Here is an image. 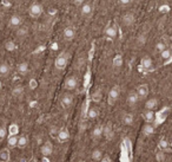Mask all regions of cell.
<instances>
[{
    "label": "cell",
    "instance_id": "cell-1",
    "mask_svg": "<svg viewBox=\"0 0 172 162\" xmlns=\"http://www.w3.org/2000/svg\"><path fill=\"white\" fill-rule=\"evenodd\" d=\"M43 5L39 2H33L29 8V14L32 18H39L43 14Z\"/></svg>",
    "mask_w": 172,
    "mask_h": 162
},
{
    "label": "cell",
    "instance_id": "cell-2",
    "mask_svg": "<svg viewBox=\"0 0 172 162\" xmlns=\"http://www.w3.org/2000/svg\"><path fill=\"white\" fill-rule=\"evenodd\" d=\"M54 66L57 68L58 70H64L65 68L67 66V56L66 53H60L59 56L56 58L54 60Z\"/></svg>",
    "mask_w": 172,
    "mask_h": 162
},
{
    "label": "cell",
    "instance_id": "cell-3",
    "mask_svg": "<svg viewBox=\"0 0 172 162\" xmlns=\"http://www.w3.org/2000/svg\"><path fill=\"white\" fill-rule=\"evenodd\" d=\"M119 95H120V89L118 86H113L108 92V104L113 106L117 102V99L119 98Z\"/></svg>",
    "mask_w": 172,
    "mask_h": 162
},
{
    "label": "cell",
    "instance_id": "cell-4",
    "mask_svg": "<svg viewBox=\"0 0 172 162\" xmlns=\"http://www.w3.org/2000/svg\"><path fill=\"white\" fill-rule=\"evenodd\" d=\"M78 85V79L74 76H70L65 79L64 82V88L66 90H74Z\"/></svg>",
    "mask_w": 172,
    "mask_h": 162
},
{
    "label": "cell",
    "instance_id": "cell-5",
    "mask_svg": "<svg viewBox=\"0 0 172 162\" xmlns=\"http://www.w3.org/2000/svg\"><path fill=\"white\" fill-rule=\"evenodd\" d=\"M40 153L43 154V156L45 157H49V156L53 153V144L51 143L50 141H46L44 142L40 147Z\"/></svg>",
    "mask_w": 172,
    "mask_h": 162
},
{
    "label": "cell",
    "instance_id": "cell-6",
    "mask_svg": "<svg viewBox=\"0 0 172 162\" xmlns=\"http://www.w3.org/2000/svg\"><path fill=\"white\" fill-rule=\"evenodd\" d=\"M22 18L18 15V14H13L11 18H10V20H8V27L11 28H18L22 26Z\"/></svg>",
    "mask_w": 172,
    "mask_h": 162
},
{
    "label": "cell",
    "instance_id": "cell-7",
    "mask_svg": "<svg viewBox=\"0 0 172 162\" xmlns=\"http://www.w3.org/2000/svg\"><path fill=\"white\" fill-rule=\"evenodd\" d=\"M122 21L123 24L125 25V26H131V25H133L135 24V21H136V17H135V14L129 12V13H125L123 15L122 18Z\"/></svg>",
    "mask_w": 172,
    "mask_h": 162
},
{
    "label": "cell",
    "instance_id": "cell-8",
    "mask_svg": "<svg viewBox=\"0 0 172 162\" xmlns=\"http://www.w3.org/2000/svg\"><path fill=\"white\" fill-rule=\"evenodd\" d=\"M136 92H137V95H138V97H139V99L146 98L147 95H149V86H147L146 84L139 85V86L137 88Z\"/></svg>",
    "mask_w": 172,
    "mask_h": 162
},
{
    "label": "cell",
    "instance_id": "cell-9",
    "mask_svg": "<svg viewBox=\"0 0 172 162\" xmlns=\"http://www.w3.org/2000/svg\"><path fill=\"white\" fill-rule=\"evenodd\" d=\"M140 65L144 70H151L153 68V62L149 56H145L140 59Z\"/></svg>",
    "mask_w": 172,
    "mask_h": 162
},
{
    "label": "cell",
    "instance_id": "cell-10",
    "mask_svg": "<svg viewBox=\"0 0 172 162\" xmlns=\"http://www.w3.org/2000/svg\"><path fill=\"white\" fill-rule=\"evenodd\" d=\"M60 102H61V104H63L64 108H70L73 104V96H72L71 93H65V95H63Z\"/></svg>",
    "mask_w": 172,
    "mask_h": 162
},
{
    "label": "cell",
    "instance_id": "cell-11",
    "mask_svg": "<svg viewBox=\"0 0 172 162\" xmlns=\"http://www.w3.org/2000/svg\"><path fill=\"white\" fill-rule=\"evenodd\" d=\"M113 129H112V124L111 123H108L105 127H104V130H103V136H105L106 140H112L113 137Z\"/></svg>",
    "mask_w": 172,
    "mask_h": 162
},
{
    "label": "cell",
    "instance_id": "cell-12",
    "mask_svg": "<svg viewBox=\"0 0 172 162\" xmlns=\"http://www.w3.org/2000/svg\"><path fill=\"white\" fill-rule=\"evenodd\" d=\"M92 11H93V7H92V5H91L90 2H86V4L84 2V4L81 5V10H80L81 15H84V17H88V15H91Z\"/></svg>",
    "mask_w": 172,
    "mask_h": 162
},
{
    "label": "cell",
    "instance_id": "cell-13",
    "mask_svg": "<svg viewBox=\"0 0 172 162\" xmlns=\"http://www.w3.org/2000/svg\"><path fill=\"white\" fill-rule=\"evenodd\" d=\"M63 35H64V38L66 40H72V39L76 37V31H74L73 27H71V26H67V27L64 28Z\"/></svg>",
    "mask_w": 172,
    "mask_h": 162
},
{
    "label": "cell",
    "instance_id": "cell-14",
    "mask_svg": "<svg viewBox=\"0 0 172 162\" xmlns=\"http://www.w3.org/2000/svg\"><path fill=\"white\" fill-rule=\"evenodd\" d=\"M29 66L26 62H22V63H19L18 65H17V71H18L19 75L25 76V75L29 72Z\"/></svg>",
    "mask_w": 172,
    "mask_h": 162
},
{
    "label": "cell",
    "instance_id": "cell-15",
    "mask_svg": "<svg viewBox=\"0 0 172 162\" xmlns=\"http://www.w3.org/2000/svg\"><path fill=\"white\" fill-rule=\"evenodd\" d=\"M158 106V99L156 97H152V98H149L146 102H145V109L146 110H153Z\"/></svg>",
    "mask_w": 172,
    "mask_h": 162
},
{
    "label": "cell",
    "instance_id": "cell-16",
    "mask_svg": "<svg viewBox=\"0 0 172 162\" xmlns=\"http://www.w3.org/2000/svg\"><path fill=\"white\" fill-rule=\"evenodd\" d=\"M105 35L110 38V39H115L117 37V28L113 25H110L108 27L105 28Z\"/></svg>",
    "mask_w": 172,
    "mask_h": 162
},
{
    "label": "cell",
    "instance_id": "cell-17",
    "mask_svg": "<svg viewBox=\"0 0 172 162\" xmlns=\"http://www.w3.org/2000/svg\"><path fill=\"white\" fill-rule=\"evenodd\" d=\"M68 139H70V133H68V130H67V129H61V130L59 131V134H58V141L64 143V142L68 141Z\"/></svg>",
    "mask_w": 172,
    "mask_h": 162
},
{
    "label": "cell",
    "instance_id": "cell-18",
    "mask_svg": "<svg viewBox=\"0 0 172 162\" xmlns=\"http://www.w3.org/2000/svg\"><path fill=\"white\" fill-rule=\"evenodd\" d=\"M143 118L146 123H152L154 121V113H153V110H145L143 114Z\"/></svg>",
    "mask_w": 172,
    "mask_h": 162
},
{
    "label": "cell",
    "instance_id": "cell-19",
    "mask_svg": "<svg viewBox=\"0 0 172 162\" xmlns=\"http://www.w3.org/2000/svg\"><path fill=\"white\" fill-rule=\"evenodd\" d=\"M138 101H139V97H138L137 92L136 91L130 92L129 96H127V102H129L130 106H136L137 103H138Z\"/></svg>",
    "mask_w": 172,
    "mask_h": 162
},
{
    "label": "cell",
    "instance_id": "cell-20",
    "mask_svg": "<svg viewBox=\"0 0 172 162\" xmlns=\"http://www.w3.org/2000/svg\"><path fill=\"white\" fill-rule=\"evenodd\" d=\"M133 122H135V116L132 114L127 113L123 115V123L125 126H131V124H133Z\"/></svg>",
    "mask_w": 172,
    "mask_h": 162
},
{
    "label": "cell",
    "instance_id": "cell-21",
    "mask_svg": "<svg viewBox=\"0 0 172 162\" xmlns=\"http://www.w3.org/2000/svg\"><path fill=\"white\" fill-rule=\"evenodd\" d=\"M27 144H29V140H27V137H26L25 135L18 136V148H20V149L26 148Z\"/></svg>",
    "mask_w": 172,
    "mask_h": 162
},
{
    "label": "cell",
    "instance_id": "cell-22",
    "mask_svg": "<svg viewBox=\"0 0 172 162\" xmlns=\"http://www.w3.org/2000/svg\"><path fill=\"white\" fill-rule=\"evenodd\" d=\"M10 65L6 63H1L0 64V77H6L8 76V73H10Z\"/></svg>",
    "mask_w": 172,
    "mask_h": 162
},
{
    "label": "cell",
    "instance_id": "cell-23",
    "mask_svg": "<svg viewBox=\"0 0 172 162\" xmlns=\"http://www.w3.org/2000/svg\"><path fill=\"white\" fill-rule=\"evenodd\" d=\"M10 161V150L8 148H4L0 150V162Z\"/></svg>",
    "mask_w": 172,
    "mask_h": 162
},
{
    "label": "cell",
    "instance_id": "cell-24",
    "mask_svg": "<svg viewBox=\"0 0 172 162\" xmlns=\"http://www.w3.org/2000/svg\"><path fill=\"white\" fill-rule=\"evenodd\" d=\"M103 130H104V127H101V126H97L94 128L93 133H92V136H93L94 140H99L103 136Z\"/></svg>",
    "mask_w": 172,
    "mask_h": 162
},
{
    "label": "cell",
    "instance_id": "cell-25",
    "mask_svg": "<svg viewBox=\"0 0 172 162\" xmlns=\"http://www.w3.org/2000/svg\"><path fill=\"white\" fill-rule=\"evenodd\" d=\"M123 63H124V59H123L122 55H117V56L113 58V68H115V69L122 68Z\"/></svg>",
    "mask_w": 172,
    "mask_h": 162
},
{
    "label": "cell",
    "instance_id": "cell-26",
    "mask_svg": "<svg viewBox=\"0 0 172 162\" xmlns=\"http://www.w3.org/2000/svg\"><path fill=\"white\" fill-rule=\"evenodd\" d=\"M29 35V30H27V27H25V26H20V27H18V30H17V37L18 38H25L26 35Z\"/></svg>",
    "mask_w": 172,
    "mask_h": 162
},
{
    "label": "cell",
    "instance_id": "cell-27",
    "mask_svg": "<svg viewBox=\"0 0 172 162\" xmlns=\"http://www.w3.org/2000/svg\"><path fill=\"white\" fill-rule=\"evenodd\" d=\"M8 148L13 149L15 147H18V136H10L7 140Z\"/></svg>",
    "mask_w": 172,
    "mask_h": 162
},
{
    "label": "cell",
    "instance_id": "cell-28",
    "mask_svg": "<svg viewBox=\"0 0 172 162\" xmlns=\"http://www.w3.org/2000/svg\"><path fill=\"white\" fill-rule=\"evenodd\" d=\"M143 133L144 135H152L153 133H154V127L151 124V123H146L145 126L143 127Z\"/></svg>",
    "mask_w": 172,
    "mask_h": 162
},
{
    "label": "cell",
    "instance_id": "cell-29",
    "mask_svg": "<svg viewBox=\"0 0 172 162\" xmlns=\"http://www.w3.org/2000/svg\"><path fill=\"white\" fill-rule=\"evenodd\" d=\"M98 115H99V111H98V109H97V108H90V109H88V111H87V117H88L90 120H94V118H97V117H98Z\"/></svg>",
    "mask_w": 172,
    "mask_h": 162
},
{
    "label": "cell",
    "instance_id": "cell-30",
    "mask_svg": "<svg viewBox=\"0 0 172 162\" xmlns=\"http://www.w3.org/2000/svg\"><path fill=\"white\" fill-rule=\"evenodd\" d=\"M92 159H93V161H96V162L101 161V159H103V153H101L100 149H94L93 152H92Z\"/></svg>",
    "mask_w": 172,
    "mask_h": 162
},
{
    "label": "cell",
    "instance_id": "cell-31",
    "mask_svg": "<svg viewBox=\"0 0 172 162\" xmlns=\"http://www.w3.org/2000/svg\"><path fill=\"white\" fill-rule=\"evenodd\" d=\"M22 93H24V86H22V85L15 86L14 89L12 90V95H13L14 97H20Z\"/></svg>",
    "mask_w": 172,
    "mask_h": 162
},
{
    "label": "cell",
    "instance_id": "cell-32",
    "mask_svg": "<svg viewBox=\"0 0 172 162\" xmlns=\"http://www.w3.org/2000/svg\"><path fill=\"white\" fill-rule=\"evenodd\" d=\"M8 131H10V136H17L18 133H19V128H18V126L15 123H13V124L10 126Z\"/></svg>",
    "mask_w": 172,
    "mask_h": 162
},
{
    "label": "cell",
    "instance_id": "cell-33",
    "mask_svg": "<svg viewBox=\"0 0 172 162\" xmlns=\"http://www.w3.org/2000/svg\"><path fill=\"white\" fill-rule=\"evenodd\" d=\"M5 49L7 50L8 52H12V51H14L17 49V45H15V43L13 40H7L5 43Z\"/></svg>",
    "mask_w": 172,
    "mask_h": 162
},
{
    "label": "cell",
    "instance_id": "cell-34",
    "mask_svg": "<svg viewBox=\"0 0 172 162\" xmlns=\"http://www.w3.org/2000/svg\"><path fill=\"white\" fill-rule=\"evenodd\" d=\"M170 57H171V50L165 49L164 51H162V52H160V58H162V59H164V60H167Z\"/></svg>",
    "mask_w": 172,
    "mask_h": 162
},
{
    "label": "cell",
    "instance_id": "cell-35",
    "mask_svg": "<svg viewBox=\"0 0 172 162\" xmlns=\"http://www.w3.org/2000/svg\"><path fill=\"white\" fill-rule=\"evenodd\" d=\"M7 135V128L5 126H0V141H2Z\"/></svg>",
    "mask_w": 172,
    "mask_h": 162
},
{
    "label": "cell",
    "instance_id": "cell-36",
    "mask_svg": "<svg viewBox=\"0 0 172 162\" xmlns=\"http://www.w3.org/2000/svg\"><path fill=\"white\" fill-rule=\"evenodd\" d=\"M156 49H157V51H159V53H160L162 51H164V50L167 49V48H166V44H165L164 42H158L157 45H156Z\"/></svg>",
    "mask_w": 172,
    "mask_h": 162
},
{
    "label": "cell",
    "instance_id": "cell-37",
    "mask_svg": "<svg viewBox=\"0 0 172 162\" xmlns=\"http://www.w3.org/2000/svg\"><path fill=\"white\" fill-rule=\"evenodd\" d=\"M156 159H157L158 162H164L165 161V154L163 150H160V152H158L157 154H156Z\"/></svg>",
    "mask_w": 172,
    "mask_h": 162
},
{
    "label": "cell",
    "instance_id": "cell-38",
    "mask_svg": "<svg viewBox=\"0 0 172 162\" xmlns=\"http://www.w3.org/2000/svg\"><path fill=\"white\" fill-rule=\"evenodd\" d=\"M145 43H146V35L142 33V35L138 37V44L139 45H145Z\"/></svg>",
    "mask_w": 172,
    "mask_h": 162
},
{
    "label": "cell",
    "instance_id": "cell-39",
    "mask_svg": "<svg viewBox=\"0 0 172 162\" xmlns=\"http://www.w3.org/2000/svg\"><path fill=\"white\" fill-rule=\"evenodd\" d=\"M100 96H101L100 91H97V93L94 92V93H93V99H94V101H97V102H98V101H100Z\"/></svg>",
    "mask_w": 172,
    "mask_h": 162
},
{
    "label": "cell",
    "instance_id": "cell-40",
    "mask_svg": "<svg viewBox=\"0 0 172 162\" xmlns=\"http://www.w3.org/2000/svg\"><path fill=\"white\" fill-rule=\"evenodd\" d=\"M119 2H120V5H123V6H126V5H130L132 2V0H119Z\"/></svg>",
    "mask_w": 172,
    "mask_h": 162
},
{
    "label": "cell",
    "instance_id": "cell-41",
    "mask_svg": "<svg viewBox=\"0 0 172 162\" xmlns=\"http://www.w3.org/2000/svg\"><path fill=\"white\" fill-rule=\"evenodd\" d=\"M159 147H160V149H166V148H167V142H166V141H160V142H159Z\"/></svg>",
    "mask_w": 172,
    "mask_h": 162
},
{
    "label": "cell",
    "instance_id": "cell-42",
    "mask_svg": "<svg viewBox=\"0 0 172 162\" xmlns=\"http://www.w3.org/2000/svg\"><path fill=\"white\" fill-rule=\"evenodd\" d=\"M84 1H85V0H73V4H74L76 6H81V5L84 4Z\"/></svg>",
    "mask_w": 172,
    "mask_h": 162
},
{
    "label": "cell",
    "instance_id": "cell-43",
    "mask_svg": "<svg viewBox=\"0 0 172 162\" xmlns=\"http://www.w3.org/2000/svg\"><path fill=\"white\" fill-rule=\"evenodd\" d=\"M100 162H111V160H110V157H108V156H105V157H103V159H101Z\"/></svg>",
    "mask_w": 172,
    "mask_h": 162
},
{
    "label": "cell",
    "instance_id": "cell-44",
    "mask_svg": "<svg viewBox=\"0 0 172 162\" xmlns=\"http://www.w3.org/2000/svg\"><path fill=\"white\" fill-rule=\"evenodd\" d=\"M41 162H50V159H49V157H45V156H43V160H41Z\"/></svg>",
    "mask_w": 172,
    "mask_h": 162
},
{
    "label": "cell",
    "instance_id": "cell-45",
    "mask_svg": "<svg viewBox=\"0 0 172 162\" xmlns=\"http://www.w3.org/2000/svg\"><path fill=\"white\" fill-rule=\"evenodd\" d=\"M29 162H37V160H36V159H31Z\"/></svg>",
    "mask_w": 172,
    "mask_h": 162
},
{
    "label": "cell",
    "instance_id": "cell-46",
    "mask_svg": "<svg viewBox=\"0 0 172 162\" xmlns=\"http://www.w3.org/2000/svg\"><path fill=\"white\" fill-rule=\"evenodd\" d=\"M20 162H25V160H24V159H22V161H20Z\"/></svg>",
    "mask_w": 172,
    "mask_h": 162
},
{
    "label": "cell",
    "instance_id": "cell-47",
    "mask_svg": "<svg viewBox=\"0 0 172 162\" xmlns=\"http://www.w3.org/2000/svg\"><path fill=\"white\" fill-rule=\"evenodd\" d=\"M78 162H85V161H83V160H80V161H78Z\"/></svg>",
    "mask_w": 172,
    "mask_h": 162
}]
</instances>
